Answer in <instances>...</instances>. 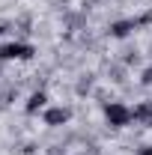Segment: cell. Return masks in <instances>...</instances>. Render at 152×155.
Segmentation results:
<instances>
[{
  "mask_svg": "<svg viewBox=\"0 0 152 155\" xmlns=\"http://www.w3.org/2000/svg\"><path fill=\"white\" fill-rule=\"evenodd\" d=\"M143 155H152V149H146V152H143Z\"/></svg>",
  "mask_w": 152,
  "mask_h": 155,
  "instance_id": "1",
  "label": "cell"
}]
</instances>
